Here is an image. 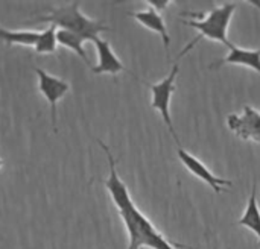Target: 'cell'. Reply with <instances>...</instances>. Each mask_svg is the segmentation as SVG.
<instances>
[{
	"label": "cell",
	"instance_id": "8fae6325",
	"mask_svg": "<svg viewBox=\"0 0 260 249\" xmlns=\"http://www.w3.org/2000/svg\"><path fill=\"white\" fill-rule=\"evenodd\" d=\"M238 225L251 230V231L257 236L260 246V208L259 204H257V186H256V183L253 184L251 196H250V199H248L245 213H244L242 218L238 221Z\"/></svg>",
	"mask_w": 260,
	"mask_h": 249
},
{
	"label": "cell",
	"instance_id": "7c38bea8",
	"mask_svg": "<svg viewBox=\"0 0 260 249\" xmlns=\"http://www.w3.org/2000/svg\"><path fill=\"white\" fill-rule=\"evenodd\" d=\"M40 38L38 30H9L0 26V41L8 46H35Z\"/></svg>",
	"mask_w": 260,
	"mask_h": 249
},
{
	"label": "cell",
	"instance_id": "2e32d148",
	"mask_svg": "<svg viewBox=\"0 0 260 249\" xmlns=\"http://www.w3.org/2000/svg\"><path fill=\"white\" fill-rule=\"evenodd\" d=\"M3 164H5V161H3V160H2V158H0V169H2V167H3Z\"/></svg>",
	"mask_w": 260,
	"mask_h": 249
},
{
	"label": "cell",
	"instance_id": "277c9868",
	"mask_svg": "<svg viewBox=\"0 0 260 249\" xmlns=\"http://www.w3.org/2000/svg\"><path fill=\"white\" fill-rule=\"evenodd\" d=\"M178 64L175 62L171 73L160 82L157 84H152L149 85L151 88V93H152V100H151V106L154 110H157L165 122V125L168 126L169 132L172 134L175 143L180 146V140H178V135L174 129V123H172V116H171V99H172V94L175 91V78L178 75Z\"/></svg>",
	"mask_w": 260,
	"mask_h": 249
},
{
	"label": "cell",
	"instance_id": "8992f818",
	"mask_svg": "<svg viewBox=\"0 0 260 249\" xmlns=\"http://www.w3.org/2000/svg\"><path fill=\"white\" fill-rule=\"evenodd\" d=\"M227 125L239 138L260 143V111L253 106H244L242 114H230L227 117Z\"/></svg>",
	"mask_w": 260,
	"mask_h": 249
},
{
	"label": "cell",
	"instance_id": "9a60e30c",
	"mask_svg": "<svg viewBox=\"0 0 260 249\" xmlns=\"http://www.w3.org/2000/svg\"><path fill=\"white\" fill-rule=\"evenodd\" d=\"M148 3H149V8L155 9L157 12H161V11H165L169 6L171 2L169 0H149Z\"/></svg>",
	"mask_w": 260,
	"mask_h": 249
},
{
	"label": "cell",
	"instance_id": "6da1fadb",
	"mask_svg": "<svg viewBox=\"0 0 260 249\" xmlns=\"http://www.w3.org/2000/svg\"><path fill=\"white\" fill-rule=\"evenodd\" d=\"M98 143L104 149L107 160H108V167H110V173H108V178L104 181V186L108 190L114 205L117 207L119 215H120V218L125 224V228L128 231V236H129L128 249H195L168 240L152 225V222L136 207V204L131 199L126 184L117 175L116 158L113 157L110 148L101 140H98Z\"/></svg>",
	"mask_w": 260,
	"mask_h": 249
},
{
	"label": "cell",
	"instance_id": "3957f363",
	"mask_svg": "<svg viewBox=\"0 0 260 249\" xmlns=\"http://www.w3.org/2000/svg\"><path fill=\"white\" fill-rule=\"evenodd\" d=\"M236 8H238L236 3H224L222 6L213 8L207 14V17H203V14H189V17H192V20H189V21L186 20L184 24L200 30V35L195 40H192L190 44L186 46V49L180 53V56H183L192 47H195V44L203 38H209V40L222 43L227 47H232L233 43L229 40L227 30H229V24L232 21V17H233Z\"/></svg>",
	"mask_w": 260,
	"mask_h": 249
},
{
	"label": "cell",
	"instance_id": "4fadbf2b",
	"mask_svg": "<svg viewBox=\"0 0 260 249\" xmlns=\"http://www.w3.org/2000/svg\"><path fill=\"white\" fill-rule=\"evenodd\" d=\"M56 41H58V44L64 46L66 49L73 50L81 59H84V62L87 65H90V59H88L87 52L84 49V41H85L84 38H81L79 35H76L73 32L59 29V30H56Z\"/></svg>",
	"mask_w": 260,
	"mask_h": 249
},
{
	"label": "cell",
	"instance_id": "30bf717a",
	"mask_svg": "<svg viewBox=\"0 0 260 249\" xmlns=\"http://www.w3.org/2000/svg\"><path fill=\"white\" fill-rule=\"evenodd\" d=\"M131 17L136 18L140 24H143L145 27H148L149 30H154L157 32L161 38H163V43H165V47L166 50H169V46H171V37L168 33V29H166V24H165V20L161 17L160 12H157L155 9L152 8H148L145 11H139V12H131Z\"/></svg>",
	"mask_w": 260,
	"mask_h": 249
},
{
	"label": "cell",
	"instance_id": "5b68a950",
	"mask_svg": "<svg viewBox=\"0 0 260 249\" xmlns=\"http://www.w3.org/2000/svg\"><path fill=\"white\" fill-rule=\"evenodd\" d=\"M34 72L38 78V90L50 106V120L53 128L56 129V106L58 102L70 91V84L38 67H35Z\"/></svg>",
	"mask_w": 260,
	"mask_h": 249
},
{
	"label": "cell",
	"instance_id": "9c48e42d",
	"mask_svg": "<svg viewBox=\"0 0 260 249\" xmlns=\"http://www.w3.org/2000/svg\"><path fill=\"white\" fill-rule=\"evenodd\" d=\"M230 52L225 58H222L221 61L215 62V65L212 67H219V65H225V64H235V65H245L253 68L254 72L260 73V47L256 50H250V49H242L238 46H232L229 47Z\"/></svg>",
	"mask_w": 260,
	"mask_h": 249
},
{
	"label": "cell",
	"instance_id": "7a4b0ae2",
	"mask_svg": "<svg viewBox=\"0 0 260 249\" xmlns=\"http://www.w3.org/2000/svg\"><path fill=\"white\" fill-rule=\"evenodd\" d=\"M29 23H50L56 27H61L62 30H69V32L79 35L85 41L87 40L94 41L96 38H99L101 32L111 30V27H108L102 21L91 20L87 15H84L81 12L79 2L62 5L58 8H50L49 14L37 17L30 20Z\"/></svg>",
	"mask_w": 260,
	"mask_h": 249
},
{
	"label": "cell",
	"instance_id": "5bb4252c",
	"mask_svg": "<svg viewBox=\"0 0 260 249\" xmlns=\"http://www.w3.org/2000/svg\"><path fill=\"white\" fill-rule=\"evenodd\" d=\"M56 26L49 24L44 30L40 32V38L37 41V44L34 46V52L37 55H43V53H55L56 52Z\"/></svg>",
	"mask_w": 260,
	"mask_h": 249
},
{
	"label": "cell",
	"instance_id": "ba28073f",
	"mask_svg": "<svg viewBox=\"0 0 260 249\" xmlns=\"http://www.w3.org/2000/svg\"><path fill=\"white\" fill-rule=\"evenodd\" d=\"M96 50H98V64L94 67H91V72L96 75H104V73H110V75H117L120 72H125L126 67L122 64V61L116 56V53L111 49L110 41L102 40L101 37L96 38L94 41Z\"/></svg>",
	"mask_w": 260,
	"mask_h": 249
},
{
	"label": "cell",
	"instance_id": "52a82bcc",
	"mask_svg": "<svg viewBox=\"0 0 260 249\" xmlns=\"http://www.w3.org/2000/svg\"><path fill=\"white\" fill-rule=\"evenodd\" d=\"M178 157H180L181 163L184 164V167L190 173H193L197 178H200L204 183H207L216 193H221L225 186H232L233 184L230 180H224V178H219V176L213 175L212 170H209L197 157H193L192 154H189L187 151H184L181 146H178Z\"/></svg>",
	"mask_w": 260,
	"mask_h": 249
}]
</instances>
